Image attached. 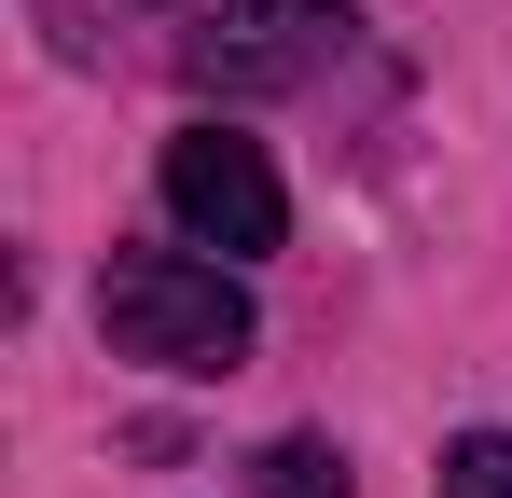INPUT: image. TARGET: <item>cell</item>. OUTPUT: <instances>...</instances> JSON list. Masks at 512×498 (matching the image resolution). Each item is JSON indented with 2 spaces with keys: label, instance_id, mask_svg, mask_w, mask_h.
<instances>
[{
  "label": "cell",
  "instance_id": "5",
  "mask_svg": "<svg viewBox=\"0 0 512 498\" xmlns=\"http://www.w3.org/2000/svg\"><path fill=\"white\" fill-rule=\"evenodd\" d=\"M263 498H346V457L333 443H277L263 457Z\"/></svg>",
  "mask_w": 512,
  "mask_h": 498
},
{
  "label": "cell",
  "instance_id": "1",
  "mask_svg": "<svg viewBox=\"0 0 512 498\" xmlns=\"http://www.w3.org/2000/svg\"><path fill=\"white\" fill-rule=\"evenodd\" d=\"M97 332H111V360H153V374H236L263 319H250V291L222 263H194V249H111Z\"/></svg>",
  "mask_w": 512,
  "mask_h": 498
},
{
  "label": "cell",
  "instance_id": "2",
  "mask_svg": "<svg viewBox=\"0 0 512 498\" xmlns=\"http://www.w3.org/2000/svg\"><path fill=\"white\" fill-rule=\"evenodd\" d=\"M167 222L208 236L222 263H250V249L291 236V194H277V166H263L250 125H180L167 139Z\"/></svg>",
  "mask_w": 512,
  "mask_h": 498
},
{
  "label": "cell",
  "instance_id": "4",
  "mask_svg": "<svg viewBox=\"0 0 512 498\" xmlns=\"http://www.w3.org/2000/svg\"><path fill=\"white\" fill-rule=\"evenodd\" d=\"M443 498H512V443L499 429H457L443 443Z\"/></svg>",
  "mask_w": 512,
  "mask_h": 498
},
{
  "label": "cell",
  "instance_id": "3",
  "mask_svg": "<svg viewBox=\"0 0 512 498\" xmlns=\"http://www.w3.org/2000/svg\"><path fill=\"white\" fill-rule=\"evenodd\" d=\"M153 14H180L194 56H208V42H319V28H333V0H153Z\"/></svg>",
  "mask_w": 512,
  "mask_h": 498
}]
</instances>
